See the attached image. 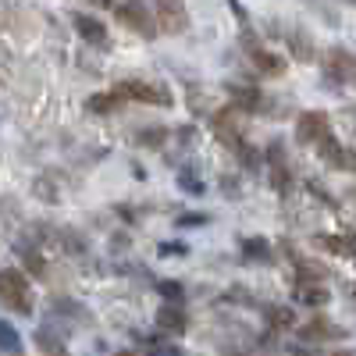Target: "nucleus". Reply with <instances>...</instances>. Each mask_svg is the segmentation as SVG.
Listing matches in <instances>:
<instances>
[{
	"instance_id": "f257e3e1",
	"label": "nucleus",
	"mask_w": 356,
	"mask_h": 356,
	"mask_svg": "<svg viewBox=\"0 0 356 356\" xmlns=\"http://www.w3.org/2000/svg\"><path fill=\"white\" fill-rule=\"evenodd\" d=\"M0 303L18 317H33V285L18 271V267H0Z\"/></svg>"
},
{
	"instance_id": "f03ea898",
	"label": "nucleus",
	"mask_w": 356,
	"mask_h": 356,
	"mask_svg": "<svg viewBox=\"0 0 356 356\" xmlns=\"http://www.w3.org/2000/svg\"><path fill=\"white\" fill-rule=\"evenodd\" d=\"M111 93L122 97L125 104H129V100H132V104H154V107H171V104H175V97L168 93L164 86L143 82V79H122V82H114Z\"/></svg>"
},
{
	"instance_id": "7ed1b4c3",
	"label": "nucleus",
	"mask_w": 356,
	"mask_h": 356,
	"mask_svg": "<svg viewBox=\"0 0 356 356\" xmlns=\"http://www.w3.org/2000/svg\"><path fill=\"white\" fill-rule=\"evenodd\" d=\"M342 339H349V332L342 324H335L328 314H314L303 324H296V342H303V346H328V342H342Z\"/></svg>"
},
{
	"instance_id": "20e7f679",
	"label": "nucleus",
	"mask_w": 356,
	"mask_h": 356,
	"mask_svg": "<svg viewBox=\"0 0 356 356\" xmlns=\"http://www.w3.org/2000/svg\"><path fill=\"white\" fill-rule=\"evenodd\" d=\"M114 18L122 22L125 29H132L136 36H143V40H154L161 33L157 15H150V8H146L143 0H122V4H114Z\"/></svg>"
},
{
	"instance_id": "39448f33",
	"label": "nucleus",
	"mask_w": 356,
	"mask_h": 356,
	"mask_svg": "<svg viewBox=\"0 0 356 356\" xmlns=\"http://www.w3.org/2000/svg\"><path fill=\"white\" fill-rule=\"evenodd\" d=\"M239 43H243V50H246V57H250V65L264 75V79H278V75H285V61L278 54H271V50H264V43L257 40V33L250 25H243V36H239Z\"/></svg>"
},
{
	"instance_id": "423d86ee",
	"label": "nucleus",
	"mask_w": 356,
	"mask_h": 356,
	"mask_svg": "<svg viewBox=\"0 0 356 356\" xmlns=\"http://www.w3.org/2000/svg\"><path fill=\"white\" fill-rule=\"evenodd\" d=\"M321 72H324V82L332 89H342L349 82H356V54H349L346 47H332L321 61Z\"/></svg>"
},
{
	"instance_id": "0eeeda50",
	"label": "nucleus",
	"mask_w": 356,
	"mask_h": 356,
	"mask_svg": "<svg viewBox=\"0 0 356 356\" xmlns=\"http://www.w3.org/2000/svg\"><path fill=\"white\" fill-rule=\"evenodd\" d=\"M332 136V118L324 111H303L296 122V143L300 146H317L321 139Z\"/></svg>"
},
{
	"instance_id": "6e6552de",
	"label": "nucleus",
	"mask_w": 356,
	"mask_h": 356,
	"mask_svg": "<svg viewBox=\"0 0 356 356\" xmlns=\"http://www.w3.org/2000/svg\"><path fill=\"white\" fill-rule=\"evenodd\" d=\"M157 29L168 36H182L189 29L186 0H157Z\"/></svg>"
},
{
	"instance_id": "1a4fd4ad",
	"label": "nucleus",
	"mask_w": 356,
	"mask_h": 356,
	"mask_svg": "<svg viewBox=\"0 0 356 356\" xmlns=\"http://www.w3.org/2000/svg\"><path fill=\"white\" fill-rule=\"evenodd\" d=\"M264 168H267V175H271V186H275L278 193H289L292 171H289V161H285V143H282V139H271V143H267V150H264Z\"/></svg>"
},
{
	"instance_id": "9d476101",
	"label": "nucleus",
	"mask_w": 356,
	"mask_h": 356,
	"mask_svg": "<svg viewBox=\"0 0 356 356\" xmlns=\"http://www.w3.org/2000/svg\"><path fill=\"white\" fill-rule=\"evenodd\" d=\"M317 154H321V161L328 164V168L356 175V150H346V146H342V143H339L335 136L321 139V143H317Z\"/></svg>"
},
{
	"instance_id": "9b49d317",
	"label": "nucleus",
	"mask_w": 356,
	"mask_h": 356,
	"mask_svg": "<svg viewBox=\"0 0 356 356\" xmlns=\"http://www.w3.org/2000/svg\"><path fill=\"white\" fill-rule=\"evenodd\" d=\"M239 253L250 267H271L275 264V250L267 239H260V235H243L239 239Z\"/></svg>"
},
{
	"instance_id": "f8f14e48",
	"label": "nucleus",
	"mask_w": 356,
	"mask_h": 356,
	"mask_svg": "<svg viewBox=\"0 0 356 356\" xmlns=\"http://www.w3.org/2000/svg\"><path fill=\"white\" fill-rule=\"evenodd\" d=\"M225 89H228V97H232V107H235V111H243V114L267 111V97L260 93V89H253V86H235V82H228Z\"/></svg>"
},
{
	"instance_id": "ddd939ff",
	"label": "nucleus",
	"mask_w": 356,
	"mask_h": 356,
	"mask_svg": "<svg viewBox=\"0 0 356 356\" xmlns=\"http://www.w3.org/2000/svg\"><path fill=\"white\" fill-rule=\"evenodd\" d=\"M72 25H75V33H79L86 43H93V47H107V25H104L100 18L75 11V15H72Z\"/></svg>"
},
{
	"instance_id": "4468645a",
	"label": "nucleus",
	"mask_w": 356,
	"mask_h": 356,
	"mask_svg": "<svg viewBox=\"0 0 356 356\" xmlns=\"http://www.w3.org/2000/svg\"><path fill=\"white\" fill-rule=\"evenodd\" d=\"M154 321H157V328H161V332H178V335H182V332L189 328V314L178 307V303H164V307L157 310Z\"/></svg>"
},
{
	"instance_id": "2eb2a0df",
	"label": "nucleus",
	"mask_w": 356,
	"mask_h": 356,
	"mask_svg": "<svg viewBox=\"0 0 356 356\" xmlns=\"http://www.w3.org/2000/svg\"><path fill=\"white\" fill-rule=\"evenodd\" d=\"M285 43H289V50H292V57H296V61H303V65H310L314 57H317V50H314V40L303 33V29H292V33L285 36Z\"/></svg>"
},
{
	"instance_id": "dca6fc26",
	"label": "nucleus",
	"mask_w": 356,
	"mask_h": 356,
	"mask_svg": "<svg viewBox=\"0 0 356 356\" xmlns=\"http://www.w3.org/2000/svg\"><path fill=\"white\" fill-rule=\"evenodd\" d=\"M0 353H4V356H22L25 353V342H22L18 328L8 324V321H0Z\"/></svg>"
},
{
	"instance_id": "f3484780",
	"label": "nucleus",
	"mask_w": 356,
	"mask_h": 356,
	"mask_svg": "<svg viewBox=\"0 0 356 356\" xmlns=\"http://www.w3.org/2000/svg\"><path fill=\"white\" fill-rule=\"evenodd\" d=\"M296 300L310 303V307H324L328 303V289H324L321 282H300L296 285Z\"/></svg>"
},
{
	"instance_id": "a211bd4d",
	"label": "nucleus",
	"mask_w": 356,
	"mask_h": 356,
	"mask_svg": "<svg viewBox=\"0 0 356 356\" xmlns=\"http://www.w3.org/2000/svg\"><path fill=\"white\" fill-rule=\"evenodd\" d=\"M260 310H264V317H267V324H271V328H292V332H296V310H292V307L267 303V307H260Z\"/></svg>"
},
{
	"instance_id": "6ab92c4d",
	"label": "nucleus",
	"mask_w": 356,
	"mask_h": 356,
	"mask_svg": "<svg viewBox=\"0 0 356 356\" xmlns=\"http://www.w3.org/2000/svg\"><path fill=\"white\" fill-rule=\"evenodd\" d=\"M122 104H125V100H122V97H114L111 89H107V93L89 97V100H86V111H89V114H114Z\"/></svg>"
},
{
	"instance_id": "aec40b11",
	"label": "nucleus",
	"mask_w": 356,
	"mask_h": 356,
	"mask_svg": "<svg viewBox=\"0 0 356 356\" xmlns=\"http://www.w3.org/2000/svg\"><path fill=\"white\" fill-rule=\"evenodd\" d=\"M175 186H178V189H182L186 196H193V200H200V196L207 193V182H200V178H196V175H193L189 168L175 175Z\"/></svg>"
},
{
	"instance_id": "412c9836",
	"label": "nucleus",
	"mask_w": 356,
	"mask_h": 356,
	"mask_svg": "<svg viewBox=\"0 0 356 356\" xmlns=\"http://www.w3.org/2000/svg\"><path fill=\"white\" fill-rule=\"evenodd\" d=\"M36 346H40V349H43L47 356H61V353H65V342L54 335V328H50V324H43V328H36Z\"/></svg>"
},
{
	"instance_id": "4be33fe9",
	"label": "nucleus",
	"mask_w": 356,
	"mask_h": 356,
	"mask_svg": "<svg viewBox=\"0 0 356 356\" xmlns=\"http://www.w3.org/2000/svg\"><path fill=\"white\" fill-rule=\"evenodd\" d=\"M168 129H139L136 132V143L139 146H150V150H164V143H168Z\"/></svg>"
},
{
	"instance_id": "5701e85b",
	"label": "nucleus",
	"mask_w": 356,
	"mask_h": 356,
	"mask_svg": "<svg viewBox=\"0 0 356 356\" xmlns=\"http://www.w3.org/2000/svg\"><path fill=\"white\" fill-rule=\"evenodd\" d=\"M154 285H157V292L164 296L168 303H178V307L186 303V285H182V282H171V278H161V282H154Z\"/></svg>"
},
{
	"instance_id": "b1692460",
	"label": "nucleus",
	"mask_w": 356,
	"mask_h": 356,
	"mask_svg": "<svg viewBox=\"0 0 356 356\" xmlns=\"http://www.w3.org/2000/svg\"><path fill=\"white\" fill-rule=\"evenodd\" d=\"M18 257L25 260V267L33 271L36 278H47V264H43V257L36 253V250H29V246H18Z\"/></svg>"
},
{
	"instance_id": "393cba45",
	"label": "nucleus",
	"mask_w": 356,
	"mask_h": 356,
	"mask_svg": "<svg viewBox=\"0 0 356 356\" xmlns=\"http://www.w3.org/2000/svg\"><path fill=\"white\" fill-rule=\"evenodd\" d=\"M292 356H356V353H349V349H339V353H332V349H324V346H292L289 349Z\"/></svg>"
},
{
	"instance_id": "a878e982",
	"label": "nucleus",
	"mask_w": 356,
	"mask_h": 356,
	"mask_svg": "<svg viewBox=\"0 0 356 356\" xmlns=\"http://www.w3.org/2000/svg\"><path fill=\"white\" fill-rule=\"evenodd\" d=\"M203 225H211V214L186 211V214H178V218H175V228H203Z\"/></svg>"
},
{
	"instance_id": "bb28decb",
	"label": "nucleus",
	"mask_w": 356,
	"mask_h": 356,
	"mask_svg": "<svg viewBox=\"0 0 356 356\" xmlns=\"http://www.w3.org/2000/svg\"><path fill=\"white\" fill-rule=\"evenodd\" d=\"M157 253H161V257H186L189 246H186V243H161Z\"/></svg>"
},
{
	"instance_id": "cd10ccee",
	"label": "nucleus",
	"mask_w": 356,
	"mask_h": 356,
	"mask_svg": "<svg viewBox=\"0 0 356 356\" xmlns=\"http://www.w3.org/2000/svg\"><path fill=\"white\" fill-rule=\"evenodd\" d=\"M146 356H186V353L178 349V346H150V353H146Z\"/></svg>"
},
{
	"instance_id": "c85d7f7f",
	"label": "nucleus",
	"mask_w": 356,
	"mask_h": 356,
	"mask_svg": "<svg viewBox=\"0 0 356 356\" xmlns=\"http://www.w3.org/2000/svg\"><path fill=\"white\" fill-rule=\"evenodd\" d=\"M93 8H114V0H93Z\"/></svg>"
},
{
	"instance_id": "c756f323",
	"label": "nucleus",
	"mask_w": 356,
	"mask_h": 356,
	"mask_svg": "<svg viewBox=\"0 0 356 356\" xmlns=\"http://www.w3.org/2000/svg\"><path fill=\"white\" fill-rule=\"evenodd\" d=\"M114 356H139V353H132V349H118Z\"/></svg>"
},
{
	"instance_id": "7c9ffc66",
	"label": "nucleus",
	"mask_w": 356,
	"mask_h": 356,
	"mask_svg": "<svg viewBox=\"0 0 356 356\" xmlns=\"http://www.w3.org/2000/svg\"><path fill=\"white\" fill-rule=\"evenodd\" d=\"M349 196H353V200H356V189H349Z\"/></svg>"
},
{
	"instance_id": "2f4dec72",
	"label": "nucleus",
	"mask_w": 356,
	"mask_h": 356,
	"mask_svg": "<svg viewBox=\"0 0 356 356\" xmlns=\"http://www.w3.org/2000/svg\"><path fill=\"white\" fill-rule=\"evenodd\" d=\"M349 4H356V0H349Z\"/></svg>"
},
{
	"instance_id": "473e14b6",
	"label": "nucleus",
	"mask_w": 356,
	"mask_h": 356,
	"mask_svg": "<svg viewBox=\"0 0 356 356\" xmlns=\"http://www.w3.org/2000/svg\"><path fill=\"white\" fill-rule=\"evenodd\" d=\"M353 300H356V292H353Z\"/></svg>"
}]
</instances>
